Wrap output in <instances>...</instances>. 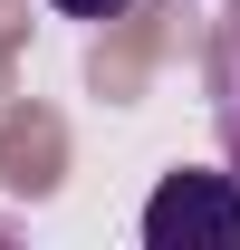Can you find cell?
<instances>
[{
  "mask_svg": "<svg viewBox=\"0 0 240 250\" xmlns=\"http://www.w3.org/2000/svg\"><path fill=\"white\" fill-rule=\"evenodd\" d=\"M67 20H125V10H135V0H58Z\"/></svg>",
  "mask_w": 240,
  "mask_h": 250,
  "instance_id": "obj_3",
  "label": "cell"
},
{
  "mask_svg": "<svg viewBox=\"0 0 240 250\" xmlns=\"http://www.w3.org/2000/svg\"><path fill=\"white\" fill-rule=\"evenodd\" d=\"M144 250H240V173H163L144 202Z\"/></svg>",
  "mask_w": 240,
  "mask_h": 250,
  "instance_id": "obj_1",
  "label": "cell"
},
{
  "mask_svg": "<svg viewBox=\"0 0 240 250\" xmlns=\"http://www.w3.org/2000/svg\"><path fill=\"white\" fill-rule=\"evenodd\" d=\"M211 125H221V164L240 173V20H221L211 39Z\"/></svg>",
  "mask_w": 240,
  "mask_h": 250,
  "instance_id": "obj_2",
  "label": "cell"
}]
</instances>
